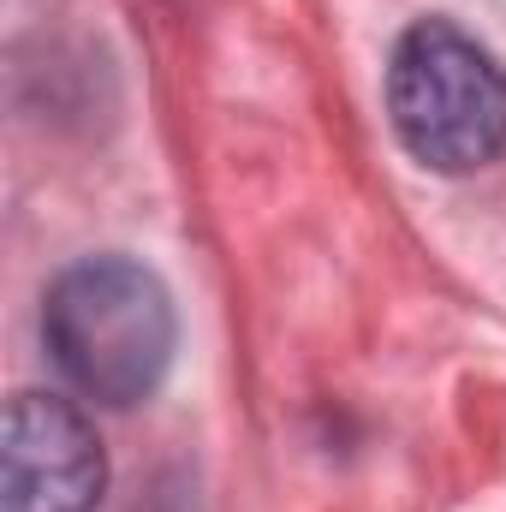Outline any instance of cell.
<instances>
[{
    "mask_svg": "<svg viewBox=\"0 0 506 512\" xmlns=\"http://www.w3.org/2000/svg\"><path fill=\"white\" fill-rule=\"evenodd\" d=\"M42 340L66 382L96 405L149 399L179 346L167 286L131 256L72 262L42 304Z\"/></svg>",
    "mask_w": 506,
    "mask_h": 512,
    "instance_id": "6da1fadb",
    "label": "cell"
},
{
    "mask_svg": "<svg viewBox=\"0 0 506 512\" xmlns=\"http://www.w3.org/2000/svg\"><path fill=\"white\" fill-rule=\"evenodd\" d=\"M387 114L429 173H477L506 149V72L447 18H423L387 60Z\"/></svg>",
    "mask_w": 506,
    "mask_h": 512,
    "instance_id": "7a4b0ae2",
    "label": "cell"
},
{
    "mask_svg": "<svg viewBox=\"0 0 506 512\" xmlns=\"http://www.w3.org/2000/svg\"><path fill=\"white\" fill-rule=\"evenodd\" d=\"M108 453L96 423L60 393H18L0 435V512H96Z\"/></svg>",
    "mask_w": 506,
    "mask_h": 512,
    "instance_id": "3957f363",
    "label": "cell"
}]
</instances>
